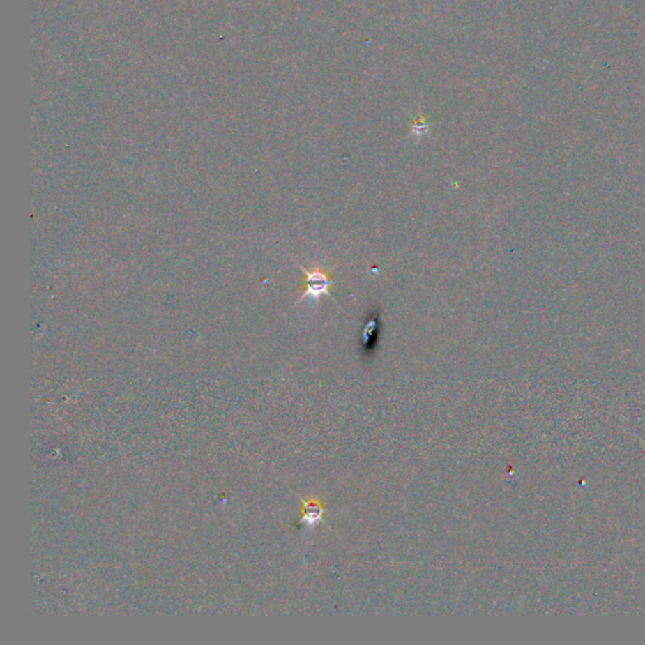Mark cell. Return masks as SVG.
<instances>
[{
	"instance_id": "cell-2",
	"label": "cell",
	"mask_w": 645,
	"mask_h": 645,
	"mask_svg": "<svg viewBox=\"0 0 645 645\" xmlns=\"http://www.w3.org/2000/svg\"><path fill=\"white\" fill-rule=\"evenodd\" d=\"M301 502H303V509H301V515H300L296 526L313 529L314 527H317L318 523L323 522V517L326 510V506L319 501L305 502L301 499Z\"/></svg>"
},
{
	"instance_id": "cell-1",
	"label": "cell",
	"mask_w": 645,
	"mask_h": 645,
	"mask_svg": "<svg viewBox=\"0 0 645 645\" xmlns=\"http://www.w3.org/2000/svg\"><path fill=\"white\" fill-rule=\"evenodd\" d=\"M296 265L299 266L300 270L304 274V289H305V291L303 294V296L298 300V303L307 299L313 300L314 303H318L320 298L324 296V295L333 299L331 289L335 284V281L333 280L331 275L326 273V271H321L320 268H315L313 271H310L308 268L300 266L298 262H296Z\"/></svg>"
},
{
	"instance_id": "cell-3",
	"label": "cell",
	"mask_w": 645,
	"mask_h": 645,
	"mask_svg": "<svg viewBox=\"0 0 645 645\" xmlns=\"http://www.w3.org/2000/svg\"><path fill=\"white\" fill-rule=\"evenodd\" d=\"M429 131V123L427 120L424 118V116H418V118L413 120L412 123V126H411V134L412 135H416L417 137H423L424 135H426V132Z\"/></svg>"
}]
</instances>
